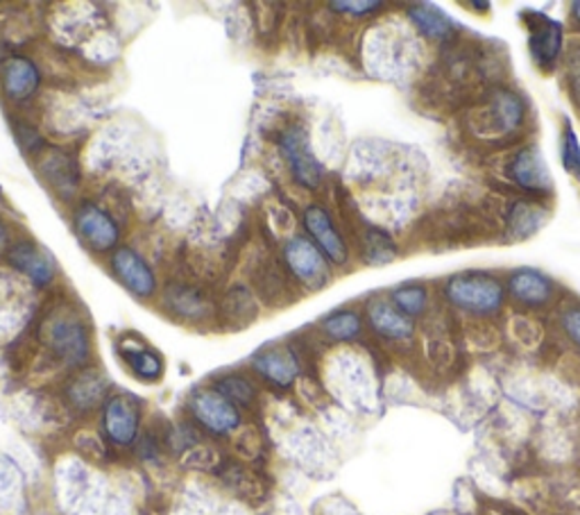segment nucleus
<instances>
[{"mask_svg": "<svg viewBox=\"0 0 580 515\" xmlns=\"http://www.w3.org/2000/svg\"><path fill=\"white\" fill-rule=\"evenodd\" d=\"M48 357L59 365L80 371L91 359V335L89 327L70 305H55L46 311L42 327H39Z\"/></svg>", "mask_w": 580, "mask_h": 515, "instance_id": "1", "label": "nucleus"}, {"mask_svg": "<svg viewBox=\"0 0 580 515\" xmlns=\"http://www.w3.org/2000/svg\"><path fill=\"white\" fill-rule=\"evenodd\" d=\"M445 293L453 307L477 316H494L504 307V286L483 273H462L451 277Z\"/></svg>", "mask_w": 580, "mask_h": 515, "instance_id": "2", "label": "nucleus"}, {"mask_svg": "<svg viewBox=\"0 0 580 515\" xmlns=\"http://www.w3.org/2000/svg\"><path fill=\"white\" fill-rule=\"evenodd\" d=\"M188 412L203 429L214 436H229L241 429V412L216 388H198L188 397Z\"/></svg>", "mask_w": 580, "mask_h": 515, "instance_id": "3", "label": "nucleus"}, {"mask_svg": "<svg viewBox=\"0 0 580 515\" xmlns=\"http://www.w3.org/2000/svg\"><path fill=\"white\" fill-rule=\"evenodd\" d=\"M280 151L288 164V171L304 189L314 191L322 182V166L311 151V141L302 123H291L280 134Z\"/></svg>", "mask_w": 580, "mask_h": 515, "instance_id": "4", "label": "nucleus"}, {"mask_svg": "<svg viewBox=\"0 0 580 515\" xmlns=\"http://www.w3.org/2000/svg\"><path fill=\"white\" fill-rule=\"evenodd\" d=\"M284 266L306 288H322L329 282L327 256L304 237H295L284 245Z\"/></svg>", "mask_w": 580, "mask_h": 515, "instance_id": "5", "label": "nucleus"}, {"mask_svg": "<svg viewBox=\"0 0 580 515\" xmlns=\"http://www.w3.org/2000/svg\"><path fill=\"white\" fill-rule=\"evenodd\" d=\"M141 429L139 402L125 393L111 395L102 407V431L116 448H130L136 443Z\"/></svg>", "mask_w": 580, "mask_h": 515, "instance_id": "6", "label": "nucleus"}, {"mask_svg": "<svg viewBox=\"0 0 580 515\" xmlns=\"http://www.w3.org/2000/svg\"><path fill=\"white\" fill-rule=\"evenodd\" d=\"M36 171L42 179L48 184V189L64 202L73 200L80 191L83 173L77 166L75 157L62 149H44V153L36 157Z\"/></svg>", "mask_w": 580, "mask_h": 515, "instance_id": "7", "label": "nucleus"}, {"mask_svg": "<svg viewBox=\"0 0 580 515\" xmlns=\"http://www.w3.org/2000/svg\"><path fill=\"white\" fill-rule=\"evenodd\" d=\"M73 223L80 239L94 250V252H109L119 245L121 228L116 223L113 216L102 209L96 202H83L75 209Z\"/></svg>", "mask_w": 580, "mask_h": 515, "instance_id": "8", "label": "nucleus"}, {"mask_svg": "<svg viewBox=\"0 0 580 515\" xmlns=\"http://www.w3.org/2000/svg\"><path fill=\"white\" fill-rule=\"evenodd\" d=\"M42 68L25 55H12L0 64V89L12 105L32 100L42 89Z\"/></svg>", "mask_w": 580, "mask_h": 515, "instance_id": "9", "label": "nucleus"}, {"mask_svg": "<svg viewBox=\"0 0 580 515\" xmlns=\"http://www.w3.org/2000/svg\"><path fill=\"white\" fill-rule=\"evenodd\" d=\"M111 271L136 298H152L157 293V275L132 248H116L111 254Z\"/></svg>", "mask_w": 580, "mask_h": 515, "instance_id": "10", "label": "nucleus"}, {"mask_svg": "<svg viewBox=\"0 0 580 515\" xmlns=\"http://www.w3.org/2000/svg\"><path fill=\"white\" fill-rule=\"evenodd\" d=\"M164 307L184 322H207L214 316L209 293L196 284L171 282L164 291Z\"/></svg>", "mask_w": 580, "mask_h": 515, "instance_id": "11", "label": "nucleus"}, {"mask_svg": "<svg viewBox=\"0 0 580 515\" xmlns=\"http://www.w3.org/2000/svg\"><path fill=\"white\" fill-rule=\"evenodd\" d=\"M302 220L308 237L314 239V243L322 250L327 260L336 266H342L347 262V256H350V248H347L342 234L333 226L329 211L320 205H311L304 211Z\"/></svg>", "mask_w": 580, "mask_h": 515, "instance_id": "12", "label": "nucleus"}, {"mask_svg": "<svg viewBox=\"0 0 580 515\" xmlns=\"http://www.w3.org/2000/svg\"><path fill=\"white\" fill-rule=\"evenodd\" d=\"M107 391H109V382L102 371H98V368H80V371H75L68 377L64 386V397L70 409L89 414L98 409L102 402H107L105 399Z\"/></svg>", "mask_w": 580, "mask_h": 515, "instance_id": "13", "label": "nucleus"}, {"mask_svg": "<svg viewBox=\"0 0 580 515\" xmlns=\"http://www.w3.org/2000/svg\"><path fill=\"white\" fill-rule=\"evenodd\" d=\"M254 373L277 388H291L299 377V359L288 346H270L252 361Z\"/></svg>", "mask_w": 580, "mask_h": 515, "instance_id": "14", "label": "nucleus"}, {"mask_svg": "<svg viewBox=\"0 0 580 515\" xmlns=\"http://www.w3.org/2000/svg\"><path fill=\"white\" fill-rule=\"evenodd\" d=\"M8 262L34 286H48L55 277V264L46 250L32 241H19L8 250Z\"/></svg>", "mask_w": 580, "mask_h": 515, "instance_id": "15", "label": "nucleus"}, {"mask_svg": "<svg viewBox=\"0 0 580 515\" xmlns=\"http://www.w3.org/2000/svg\"><path fill=\"white\" fill-rule=\"evenodd\" d=\"M508 173L524 191H530V194L551 191V177H549L547 164L543 162V157H539V151L535 149V145H526V149H522L515 155Z\"/></svg>", "mask_w": 580, "mask_h": 515, "instance_id": "16", "label": "nucleus"}, {"mask_svg": "<svg viewBox=\"0 0 580 515\" xmlns=\"http://www.w3.org/2000/svg\"><path fill=\"white\" fill-rule=\"evenodd\" d=\"M530 19V53L537 59L539 66H551L556 64L560 51H562V28L560 23L533 14Z\"/></svg>", "mask_w": 580, "mask_h": 515, "instance_id": "17", "label": "nucleus"}, {"mask_svg": "<svg viewBox=\"0 0 580 515\" xmlns=\"http://www.w3.org/2000/svg\"><path fill=\"white\" fill-rule=\"evenodd\" d=\"M119 352L123 357V361L128 363L130 371L134 373V377H139L141 382H160L164 375V359L160 357V352L150 350L139 337L134 339H121L119 343Z\"/></svg>", "mask_w": 580, "mask_h": 515, "instance_id": "18", "label": "nucleus"}, {"mask_svg": "<svg viewBox=\"0 0 580 515\" xmlns=\"http://www.w3.org/2000/svg\"><path fill=\"white\" fill-rule=\"evenodd\" d=\"M368 320L374 332L389 341H406L413 337L411 318L385 300H372L368 305Z\"/></svg>", "mask_w": 580, "mask_h": 515, "instance_id": "19", "label": "nucleus"}, {"mask_svg": "<svg viewBox=\"0 0 580 515\" xmlns=\"http://www.w3.org/2000/svg\"><path fill=\"white\" fill-rule=\"evenodd\" d=\"M508 291L517 303L528 305V307H539V305L549 303L551 293H554V284L543 273H537L533 269H519L511 275Z\"/></svg>", "mask_w": 580, "mask_h": 515, "instance_id": "20", "label": "nucleus"}, {"mask_svg": "<svg viewBox=\"0 0 580 515\" xmlns=\"http://www.w3.org/2000/svg\"><path fill=\"white\" fill-rule=\"evenodd\" d=\"M492 130L513 132L524 121V102L511 89H494L490 98Z\"/></svg>", "mask_w": 580, "mask_h": 515, "instance_id": "21", "label": "nucleus"}, {"mask_svg": "<svg viewBox=\"0 0 580 515\" xmlns=\"http://www.w3.org/2000/svg\"><path fill=\"white\" fill-rule=\"evenodd\" d=\"M259 311L261 309H259L254 293L245 286L229 288L227 296L222 298V305H220V314L229 327H245V325L254 322Z\"/></svg>", "mask_w": 580, "mask_h": 515, "instance_id": "22", "label": "nucleus"}, {"mask_svg": "<svg viewBox=\"0 0 580 515\" xmlns=\"http://www.w3.org/2000/svg\"><path fill=\"white\" fill-rule=\"evenodd\" d=\"M220 480L229 491H234L243 500H259L263 495V482L256 472L243 463H229L220 468Z\"/></svg>", "mask_w": 580, "mask_h": 515, "instance_id": "23", "label": "nucleus"}, {"mask_svg": "<svg viewBox=\"0 0 580 515\" xmlns=\"http://www.w3.org/2000/svg\"><path fill=\"white\" fill-rule=\"evenodd\" d=\"M411 19H413V23L424 32V34H427V36H431V40H438V42H445V40H449V36H453V21L442 12V10H438V8H431V6H417V8H413L411 12Z\"/></svg>", "mask_w": 580, "mask_h": 515, "instance_id": "24", "label": "nucleus"}, {"mask_svg": "<svg viewBox=\"0 0 580 515\" xmlns=\"http://www.w3.org/2000/svg\"><path fill=\"white\" fill-rule=\"evenodd\" d=\"M214 388L222 393L229 402H234L237 407H252V404L259 399L256 386L243 375H225L216 382Z\"/></svg>", "mask_w": 580, "mask_h": 515, "instance_id": "25", "label": "nucleus"}, {"mask_svg": "<svg viewBox=\"0 0 580 515\" xmlns=\"http://www.w3.org/2000/svg\"><path fill=\"white\" fill-rule=\"evenodd\" d=\"M363 254H365V262L372 266H381V264H389L397 256V248L393 243V239L381 232V230H368L363 237Z\"/></svg>", "mask_w": 580, "mask_h": 515, "instance_id": "26", "label": "nucleus"}, {"mask_svg": "<svg viewBox=\"0 0 580 515\" xmlns=\"http://www.w3.org/2000/svg\"><path fill=\"white\" fill-rule=\"evenodd\" d=\"M322 329H325V335L333 341H354L361 335L363 322H361V316L354 311H338L325 318Z\"/></svg>", "mask_w": 580, "mask_h": 515, "instance_id": "27", "label": "nucleus"}, {"mask_svg": "<svg viewBox=\"0 0 580 515\" xmlns=\"http://www.w3.org/2000/svg\"><path fill=\"white\" fill-rule=\"evenodd\" d=\"M393 305L404 316H419L427 309V291L422 286H402L393 293Z\"/></svg>", "mask_w": 580, "mask_h": 515, "instance_id": "28", "label": "nucleus"}, {"mask_svg": "<svg viewBox=\"0 0 580 515\" xmlns=\"http://www.w3.org/2000/svg\"><path fill=\"white\" fill-rule=\"evenodd\" d=\"M182 463L193 470H216L220 465V454L207 446H193L184 452Z\"/></svg>", "mask_w": 580, "mask_h": 515, "instance_id": "29", "label": "nucleus"}, {"mask_svg": "<svg viewBox=\"0 0 580 515\" xmlns=\"http://www.w3.org/2000/svg\"><path fill=\"white\" fill-rule=\"evenodd\" d=\"M14 134H17L19 143H21V149H23L28 155H36V157H39V155L44 153L46 141H44L42 134L36 132L34 125H30V123H14Z\"/></svg>", "mask_w": 580, "mask_h": 515, "instance_id": "30", "label": "nucleus"}, {"mask_svg": "<svg viewBox=\"0 0 580 515\" xmlns=\"http://www.w3.org/2000/svg\"><path fill=\"white\" fill-rule=\"evenodd\" d=\"M383 6L376 3V0H357V3H352V0H336V3H331V10L340 12V14H350V17H368L376 10H381Z\"/></svg>", "mask_w": 580, "mask_h": 515, "instance_id": "31", "label": "nucleus"}, {"mask_svg": "<svg viewBox=\"0 0 580 515\" xmlns=\"http://www.w3.org/2000/svg\"><path fill=\"white\" fill-rule=\"evenodd\" d=\"M562 157H565V166L567 171L571 173H580V149L576 143V136L573 132L567 128V134H565V143H562Z\"/></svg>", "mask_w": 580, "mask_h": 515, "instance_id": "32", "label": "nucleus"}, {"mask_svg": "<svg viewBox=\"0 0 580 515\" xmlns=\"http://www.w3.org/2000/svg\"><path fill=\"white\" fill-rule=\"evenodd\" d=\"M562 329L567 339L580 350V309H569L562 316Z\"/></svg>", "mask_w": 580, "mask_h": 515, "instance_id": "33", "label": "nucleus"}, {"mask_svg": "<svg viewBox=\"0 0 580 515\" xmlns=\"http://www.w3.org/2000/svg\"><path fill=\"white\" fill-rule=\"evenodd\" d=\"M569 80H571V91L580 105V51L569 62Z\"/></svg>", "mask_w": 580, "mask_h": 515, "instance_id": "34", "label": "nucleus"}, {"mask_svg": "<svg viewBox=\"0 0 580 515\" xmlns=\"http://www.w3.org/2000/svg\"><path fill=\"white\" fill-rule=\"evenodd\" d=\"M8 245H10V230H8V226L3 223V220H0V254H3L6 250H10Z\"/></svg>", "mask_w": 580, "mask_h": 515, "instance_id": "35", "label": "nucleus"}, {"mask_svg": "<svg viewBox=\"0 0 580 515\" xmlns=\"http://www.w3.org/2000/svg\"><path fill=\"white\" fill-rule=\"evenodd\" d=\"M573 17L580 21V3H576V6H573Z\"/></svg>", "mask_w": 580, "mask_h": 515, "instance_id": "36", "label": "nucleus"}]
</instances>
